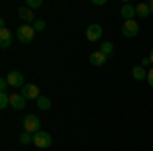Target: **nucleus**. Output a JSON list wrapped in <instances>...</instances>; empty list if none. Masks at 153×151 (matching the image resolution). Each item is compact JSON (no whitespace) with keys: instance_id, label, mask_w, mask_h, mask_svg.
I'll return each instance as SVG.
<instances>
[{"instance_id":"nucleus-2","label":"nucleus","mask_w":153,"mask_h":151,"mask_svg":"<svg viewBox=\"0 0 153 151\" xmlns=\"http://www.w3.org/2000/svg\"><path fill=\"white\" fill-rule=\"evenodd\" d=\"M23 129L27 131V133H31V135L39 133V131H41V121H39V116L37 115H25Z\"/></svg>"},{"instance_id":"nucleus-12","label":"nucleus","mask_w":153,"mask_h":151,"mask_svg":"<svg viewBox=\"0 0 153 151\" xmlns=\"http://www.w3.org/2000/svg\"><path fill=\"white\" fill-rule=\"evenodd\" d=\"M106 55L104 53H102V51H100V49H98V51H94V53H92V55H90V63H92V65H98V68H100V65H104L106 63Z\"/></svg>"},{"instance_id":"nucleus-15","label":"nucleus","mask_w":153,"mask_h":151,"mask_svg":"<svg viewBox=\"0 0 153 151\" xmlns=\"http://www.w3.org/2000/svg\"><path fill=\"white\" fill-rule=\"evenodd\" d=\"M135 8H137V16H143V19H145V16H149V14H151V8H149V4H147V2L137 4Z\"/></svg>"},{"instance_id":"nucleus-8","label":"nucleus","mask_w":153,"mask_h":151,"mask_svg":"<svg viewBox=\"0 0 153 151\" xmlns=\"http://www.w3.org/2000/svg\"><path fill=\"white\" fill-rule=\"evenodd\" d=\"M16 14L21 16V21H23L25 25H33L35 23V14H33V10H31L29 6H21V8L16 10Z\"/></svg>"},{"instance_id":"nucleus-16","label":"nucleus","mask_w":153,"mask_h":151,"mask_svg":"<svg viewBox=\"0 0 153 151\" xmlns=\"http://www.w3.org/2000/svg\"><path fill=\"white\" fill-rule=\"evenodd\" d=\"M8 106H10V94L0 92V108L4 110V108H8Z\"/></svg>"},{"instance_id":"nucleus-18","label":"nucleus","mask_w":153,"mask_h":151,"mask_svg":"<svg viewBox=\"0 0 153 151\" xmlns=\"http://www.w3.org/2000/svg\"><path fill=\"white\" fill-rule=\"evenodd\" d=\"M21 143H23V145L33 143V135H31V133H27V131H23V133H21Z\"/></svg>"},{"instance_id":"nucleus-1","label":"nucleus","mask_w":153,"mask_h":151,"mask_svg":"<svg viewBox=\"0 0 153 151\" xmlns=\"http://www.w3.org/2000/svg\"><path fill=\"white\" fill-rule=\"evenodd\" d=\"M35 29H33V25H21L19 29H16V39L21 41V43H31L33 39H35Z\"/></svg>"},{"instance_id":"nucleus-25","label":"nucleus","mask_w":153,"mask_h":151,"mask_svg":"<svg viewBox=\"0 0 153 151\" xmlns=\"http://www.w3.org/2000/svg\"><path fill=\"white\" fill-rule=\"evenodd\" d=\"M149 59H151V63H153V49H151V53H149Z\"/></svg>"},{"instance_id":"nucleus-19","label":"nucleus","mask_w":153,"mask_h":151,"mask_svg":"<svg viewBox=\"0 0 153 151\" xmlns=\"http://www.w3.org/2000/svg\"><path fill=\"white\" fill-rule=\"evenodd\" d=\"M27 6L33 10V8H39V6H43V0H27Z\"/></svg>"},{"instance_id":"nucleus-21","label":"nucleus","mask_w":153,"mask_h":151,"mask_svg":"<svg viewBox=\"0 0 153 151\" xmlns=\"http://www.w3.org/2000/svg\"><path fill=\"white\" fill-rule=\"evenodd\" d=\"M6 88H8V80L2 78V80H0V92H6Z\"/></svg>"},{"instance_id":"nucleus-4","label":"nucleus","mask_w":153,"mask_h":151,"mask_svg":"<svg viewBox=\"0 0 153 151\" xmlns=\"http://www.w3.org/2000/svg\"><path fill=\"white\" fill-rule=\"evenodd\" d=\"M120 31H123V35L129 37V39H131V37H137V35H139V23H137L135 19H133V21H125Z\"/></svg>"},{"instance_id":"nucleus-14","label":"nucleus","mask_w":153,"mask_h":151,"mask_svg":"<svg viewBox=\"0 0 153 151\" xmlns=\"http://www.w3.org/2000/svg\"><path fill=\"white\" fill-rule=\"evenodd\" d=\"M37 106H39V110H49L51 108V98H47V96H39L37 98Z\"/></svg>"},{"instance_id":"nucleus-13","label":"nucleus","mask_w":153,"mask_h":151,"mask_svg":"<svg viewBox=\"0 0 153 151\" xmlns=\"http://www.w3.org/2000/svg\"><path fill=\"white\" fill-rule=\"evenodd\" d=\"M131 74H133V78H135V80H139V82L147 80V70H145V68H143V65H135V68H133V71H131Z\"/></svg>"},{"instance_id":"nucleus-10","label":"nucleus","mask_w":153,"mask_h":151,"mask_svg":"<svg viewBox=\"0 0 153 151\" xmlns=\"http://www.w3.org/2000/svg\"><path fill=\"white\" fill-rule=\"evenodd\" d=\"M10 45H12V33L8 29H0V47L8 49Z\"/></svg>"},{"instance_id":"nucleus-11","label":"nucleus","mask_w":153,"mask_h":151,"mask_svg":"<svg viewBox=\"0 0 153 151\" xmlns=\"http://www.w3.org/2000/svg\"><path fill=\"white\" fill-rule=\"evenodd\" d=\"M120 14L125 16V21H133V16H137V8L133 4H123L120 6Z\"/></svg>"},{"instance_id":"nucleus-6","label":"nucleus","mask_w":153,"mask_h":151,"mask_svg":"<svg viewBox=\"0 0 153 151\" xmlns=\"http://www.w3.org/2000/svg\"><path fill=\"white\" fill-rule=\"evenodd\" d=\"M102 27L100 25H90L88 29H86V39L88 41H100L102 39Z\"/></svg>"},{"instance_id":"nucleus-5","label":"nucleus","mask_w":153,"mask_h":151,"mask_svg":"<svg viewBox=\"0 0 153 151\" xmlns=\"http://www.w3.org/2000/svg\"><path fill=\"white\" fill-rule=\"evenodd\" d=\"M21 94L27 100H35V102H37V98L41 96V92H39V88H37L35 84H25L23 88H21Z\"/></svg>"},{"instance_id":"nucleus-3","label":"nucleus","mask_w":153,"mask_h":151,"mask_svg":"<svg viewBox=\"0 0 153 151\" xmlns=\"http://www.w3.org/2000/svg\"><path fill=\"white\" fill-rule=\"evenodd\" d=\"M33 143H35L37 147H41V149H47V147H51L53 139H51V135H49L47 131H39V133L33 135Z\"/></svg>"},{"instance_id":"nucleus-9","label":"nucleus","mask_w":153,"mask_h":151,"mask_svg":"<svg viewBox=\"0 0 153 151\" xmlns=\"http://www.w3.org/2000/svg\"><path fill=\"white\" fill-rule=\"evenodd\" d=\"M10 106L14 108V110H25L27 98H25L23 94H10Z\"/></svg>"},{"instance_id":"nucleus-23","label":"nucleus","mask_w":153,"mask_h":151,"mask_svg":"<svg viewBox=\"0 0 153 151\" xmlns=\"http://www.w3.org/2000/svg\"><path fill=\"white\" fill-rule=\"evenodd\" d=\"M149 63H151V59H149V57H143V61H141L143 68H145V65H149Z\"/></svg>"},{"instance_id":"nucleus-24","label":"nucleus","mask_w":153,"mask_h":151,"mask_svg":"<svg viewBox=\"0 0 153 151\" xmlns=\"http://www.w3.org/2000/svg\"><path fill=\"white\" fill-rule=\"evenodd\" d=\"M149 8H151V14H153V0L149 2Z\"/></svg>"},{"instance_id":"nucleus-17","label":"nucleus","mask_w":153,"mask_h":151,"mask_svg":"<svg viewBox=\"0 0 153 151\" xmlns=\"http://www.w3.org/2000/svg\"><path fill=\"white\" fill-rule=\"evenodd\" d=\"M100 51L104 53L106 57H108V55H112V43H110V41H104V43L100 45Z\"/></svg>"},{"instance_id":"nucleus-22","label":"nucleus","mask_w":153,"mask_h":151,"mask_svg":"<svg viewBox=\"0 0 153 151\" xmlns=\"http://www.w3.org/2000/svg\"><path fill=\"white\" fill-rule=\"evenodd\" d=\"M147 84H149V86L153 88V68H151L149 71H147Z\"/></svg>"},{"instance_id":"nucleus-20","label":"nucleus","mask_w":153,"mask_h":151,"mask_svg":"<svg viewBox=\"0 0 153 151\" xmlns=\"http://www.w3.org/2000/svg\"><path fill=\"white\" fill-rule=\"evenodd\" d=\"M33 29H35L37 33H39V31H43V29H45V21H41V19H37L35 23H33Z\"/></svg>"},{"instance_id":"nucleus-7","label":"nucleus","mask_w":153,"mask_h":151,"mask_svg":"<svg viewBox=\"0 0 153 151\" xmlns=\"http://www.w3.org/2000/svg\"><path fill=\"white\" fill-rule=\"evenodd\" d=\"M6 80H8V86H12V88H23L25 86V76L21 71H10L6 76Z\"/></svg>"}]
</instances>
